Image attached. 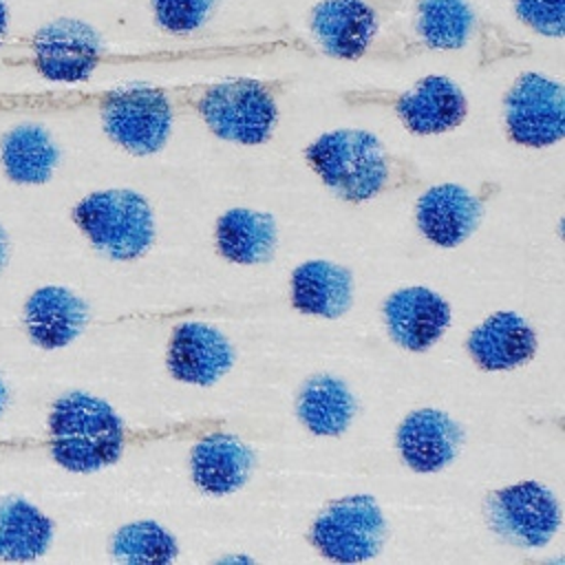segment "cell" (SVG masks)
<instances>
[{
    "mask_svg": "<svg viewBox=\"0 0 565 565\" xmlns=\"http://www.w3.org/2000/svg\"><path fill=\"white\" fill-rule=\"evenodd\" d=\"M185 86H117L102 90L99 117L104 132L126 152L143 157L159 152L177 113L185 110Z\"/></svg>",
    "mask_w": 565,
    "mask_h": 565,
    "instance_id": "obj_4",
    "label": "cell"
},
{
    "mask_svg": "<svg viewBox=\"0 0 565 565\" xmlns=\"http://www.w3.org/2000/svg\"><path fill=\"white\" fill-rule=\"evenodd\" d=\"M305 157L322 183L349 203L413 188L419 181L415 166L406 157L393 154L375 135L358 128L320 135L305 150Z\"/></svg>",
    "mask_w": 565,
    "mask_h": 565,
    "instance_id": "obj_1",
    "label": "cell"
},
{
    "mask_svg": "<svg viewBox=\"0 0 565 565\" xmlns=\"http://www.w3.org/2000/svg\"><path fill=\"white\" fill-rule=\"evenodd\" d=\"M565 0H514L519 20L545 38L563 35Z\"/></svg>",
    "mask_w": 565,
    "mask_h": 565,
    "instance_id": "obj_27",
    "label": "cell"
},
{
    "mask_svg": "<svg viewBox=\"0 0 565 565\" xmlns=\"http://www.w3.org/2000/svg\"><path fill=\"white\" fill-rule=\"evenodd\" d=\"M483 512L497 536L523 550L545 547L561 525L558 501L539 481H521L490 492Z\"/></svg>",
    "mask_w": 565,
    "mask_h": 565,
    "instance_id": "obj_8",
    "label": "cell"
},
{
    "mask_svg": "<svg viewBox=\"0 0 565 565\" xmlns=\"http://www.w3.org/2000/svg\"><path fill=\"white\" fill-rule=\"evenodd\" d=\"M7 258H9V236H7V232L0 225V271L7 265Z\"/></svg>",
    "mask_w": 565,
    "mask_h": 565,
    "instance_id": "obj_28",
    "label": "cell"
},
{
    "mask_svg": "<svg viewBox=\"0 0 565 565\" xmlns=\"http://www.w3.org/2000/svg\"><path fill=\"white\" fill-rule=\"evenodd\" d=\"M285 79L232 77L218 82L185 84V110L199 115L205 128L218 139L258 146L265 143L278 121V97Z\"/></svg>",
    "mask_w": 565,
    "mask_h": 565,
    "instance_id": "obj_2",
    "label": "cell"
},
{
    "mask_svg": "<svg viewBox=\"0 0 565 565\" xmlns=\"http://www.w3.org/2000/svg\"><path fill=\"white\" fill-rule=\"evenodd\" d=\"M402 0H320L309 11V31L318 49L335 60H360L369 53L386 15Z\"/></svg>",
    "mask_w": 565,
    "mask_h": 565,
    "instance_id": "obj_9",
    "label": "cell"
},
{
    "mask_svg": "<svg viewBox=\"0 0 565 565\" xmlns=\"http://www.w3.org/2000/svg\"><path fill=\"white\" fill-rule=\"evenodd\" d=\"M53 539L51 519L22 497L0 499V558L35 561Z\"/></svg>",
    "mask_w": 565,
    "mask_h": 565,
    "instance_id": "obj_23",
    "label": "cell"
},
{
    "mask_svg": "<svg viewBox=\"0 0 565 565\" xmlns=\"http://www.w3.org/2000/svg\"><path fill=\"white\" fill-rule=\"evenodd\" d=\"M4 406H7V386H4V382H2V377H0V415H2Z\"/></svg>",
    "mask_w": 565,
    "mask_h": 565,
    "instance_id": "obj_30",
    "label": "cell"
},
{
    "mask_svg": "<svg viewBox=\"0 0 565 565\" xmlns=\"http://www.w3.org/2000/svg\"><path fill=\"white\" fill-rule=\"evenodd\" d=\"M276 221L267 212L234 207L216 221V247L221 256L232 263H267L276 252Z\"/></svg>",
    "mask_w": 565,
    "mask_h": 565,
    "instance_id": "obj_21",
    "label": "cell"
},
{
    "mask_svg": "<svg viewBox=\"0 0 565 565\" xmlns=\"http://www.w3.org/2000/svg\"><path fill=\"white\" fill-rule=\"evenodd\" d=\"M60 161V150L40 124H18L0 141V163L13 183H46Z\"/></svg>",
    "mask_w": 565,
    "mask_h": 565,
    "instance_id": "obj_20",
    "label": "cell"
},
{
    "mask_svg": "<svg viewBox=\"0 0 565 565\" xmlns=\"http://www.w3.org/2000/svg\"><path fill=\"white\" fill-rule=\"evenodd\" d=\"M73 221L95 249L113 260H135L154 241L148 201L135 190H99L73 207Z\"/></svg>",
    "mask_w": 565,
    "mask_h": 565,
    "instance_id": "obj_5",
    "label": "cell"
},
{
    "mask_svg": "<svg viewBox=\"0 0 565 565\" xmlns=\"http://www.w3.org/2000/svg\"><path fill=\"white\" fill-rule=\"evenodd\" d=\"M128 433L113 406L84 391L55 399L49 415V450L66 470L95 472L115 463Z\"/></svg>",
    "mask_w": 565,
    "mask_h": 565,
    "instance_id": "obj_3",
    "label": "cell"
},
{
    "mask_svg": "<svg viewBox=\"0 0 565 565\" xmlns=\"http://www.w3.org/2000/svg\"><path fill=\"white\" fill-rule=\"evenodd\" d=\"M7 26H9V11H7V4L0 0V46L7 40Z\"/></svg>",
    "mask_w": 565,
    "mask_h": 565,
    "instance_id": "obj_29",
    "label": "cell"
},
{
    "mask_svg": "<svg viewBox=\"0 0 565 565\" xmlns=\"http://www.w3.org/2000/svg\"><path fill=\"white\" fill-rule=\"evenodd\" d=\"M18 60L11 66H29L51 82H84L102 64L110 62V51L102 46L99 33L75 18L53 20L26 38H18Z\"/></svg>",
    "mask_w": 565,
    "mask_h": 565,
    "instance_id": "obj_6",
    "label": "cell"
},
{
    "mask_svg": "<svg viewBox=\"0 0 565 565\" xmlns=\"http://www.w3.org/2000/svg\"><path fill=\"white\" fill-rule=\"evenodd\" d=\"M29 338L42 349L71 344L88 322L86 302L66 287L46 285L35 289L22 313Z\"/></svg>",
    "mask_w": 565,
    "mask_h": 565,
    "instance_id": "obj_16",
    "label": "cell"
},
{
    "mask_svg": "<svg viewBox=\"0 0 565 565\" xmlns=\"http://www.w3.org/2000/svg\"><path fill=\"white\" fill-rule=\"evenodd\" d=\"M218 0H150L154 24L170 35L194 33L205 26Z\"/></svg>",
    "mask_w": 565,
    "mask_h": 565,
    "instance_id": "obj_26",
    "label": "cell"
},
{
    "mask_svg": "<svg viewBox=\"0 0 565 565\" xmlns=\"http://www.w3.org/2000/svg\"><path fill=\"white\" fill-rule=\"evenodd\" d=\"M384 324L388 335L406 351L430 349L450 324L448 302L428 287H404L384 300Z\"/></svg>",
    "mask_w": 565,
    "mask_h": 565,
    "instance_id": "obj_11",
    "label": "cell"
},
{
    "mask_svg": "<svg viewBox=\"0 0 565 565\" xmlns=\"http://www.w3.org/2000/svg\"><path fill=\"white\" fill-rule=\"evenodd\" d=\"M475 31L468 0H417L413 11L415 42L428 51H459Z\"/></svg>",
    "mask_w": 565,
    "mask_h": 565,
    "instance_id": "obj_24",
    "label": "cell"
},
{
    "mask_svg": "<svg viewBox=\"0 0 565 565\" xmlns=\"http://www.w3.org/2000/svg\"><path fill=\"white\" fill-rule=\"evenodd\" d=\"M395 110L411 132L441 135L466 119L468 102L459 84L450 77L426 75L411 90L397 95Z\"/></svg>",
    "mask_w": 565,
    "mask_h": 565,
    "instance_id": "obj_15",
    "label": "cell"
},
{
    "mask_svg": "<svg viewBox=\"0 0 565 565\" xmlns=\"http://www.w3.org/2000/svg\"><path fill=\"white\" fill-rule=\"evenodd\" d=\"M463 439L459 422L439 408H417L397 428V450L415 472H437L452 463Z\"/></svg>",
    "mask_w": 565,
    "mask_h": 565,
    "instance_id": "obj_13",
    "label": "cell"
},
{
    "mask_svg": "<svg viewBox=\"0 0 565 565\" xmlns=\"http://www.w3.org/2000/svg\"><path fill=\"white\" fill-rule=\"evenodd\" d=\"M353 302V276L331 260H307L291 274V305L300 313L340 318Z\"/></svg>",
    "mask_w": 565,
    "mask_h": 565,
    "instance_id": "obj_19",
    "label": "cell"
},
{
    "mask_svg": "<svg viewBox=\"0 0 565 565\" xmlns=\"http://www.w3.org/2000/svg\"><path fill=\"white\" fill-rule=\"evenodd\" d=\"M481 201L461 185L441 183L428 188L415 207L419 232L437 247H457L481 223Z\"/></svg>",
    "mask_w": 565,
    "mask_h": 565,
    "instance_id": "obj_14",
    "label": "cell"
},
{
    "mask_svg": "<svg viewBox=\"0 0 565 565\" xmlns=\"http://www.w3.org/2000/svg\"><path fill=\"white\" fill-rule=\"evenodd\" d=\"M110 552L121 563H172L179 545L174 536L154 521H135L119 527L113 536Z\"/></svg>",
    "mask_w": 565,
    "mask_h": 565,
    "instance_id": "obj_25",
    "label": "cell"
},
{
    "mask_svg": "<svg viewBox=\"0 0 565 565\" xmlns=\"http://www.w3.org/2000/svg\"><path fill=\"white\" fill-rule=\"evenodd\" d=\"M254 452L234 435L212 433L201 437L190 452V472L205 494L236 492L252 475Z\"/></svg>",
    "mask_w": 565,
    "mask_h": 565,
    "instance_id": "obj_18",
    "label": "cell"
},
{
    "mask_svg": "<svg viewBox=\"0 0 565 565\" xmlns=\"http://www.w3.org/2000/svg\"><path fill=\"white\" fill-rule=\"evenodd\" d=\"M386 521L371 494H349L329 503L309 530L311 545L338 563H360L377 556Z\"/></svg>",
    "mask_w": 565,
    "mask_h": 565,
    "instance_id": "obj_7",
    "label": "cell"
},
{
    "mask_svg": "<svg viewBox=\"0 0 565 565\" xmlns=\"http://www.w3.org/2000/svg\"><path fill=\"white\" fill-rule=\"evenodd\" d=\"M166 362L174 380L210 386L232 369L234 349L218 329L205 322H183L172 331Z\"/></svg>",
    "mask_w": 565,
    "mask_h": 565,
    "instance_id": "obj_12",
    "label": "cell"
},
{
    "mask_svg": "<svg viewBox=\"0 0 565 565\" xmlns=\"http://www.w3.org/2000/svg\"><path fill=\"white\" fill-rule=\"evenodd\" d=\"M296 413L313 435L338 437L355 415V397L340 377L318 373L300 386Z\"/></svg>",
    "mask_w": 565,
    "mask_h": 565,
    "instance_id": "obj_22",
    "label": "cell"
},
{
    "mask_svg": "<svg viewBox=\"0 0 565 565\" xmlns=\"http://www.w3.org/2000/svg\"><path fill=\"white\" fill-rule=\"evenodd\" d=\"M466 349L483 371H505L530 362L536 353V333L514 311H497L470 331Z\"/></svg>",
    "mask_w": 565,
    "mask_h": 565,
    "instance_id": "obj_17",
    "label": "cell"
},
{
    "mask_svg": "<svg viewBox=\"0 0 565 565\" xmlns=\"http://www.w3.org/2000/svg\"><path fill=\"white\" fill-rule=\"evenodd\" d=\"M563 86L541 73H523L503 99L505 135L525 148H545L565 132Z\"/></svg>",
    "mask_w": 565,
    "mask_h": 565,
    "instance_id": "obj_10",
    "label": "cell"
}]
</instances>
